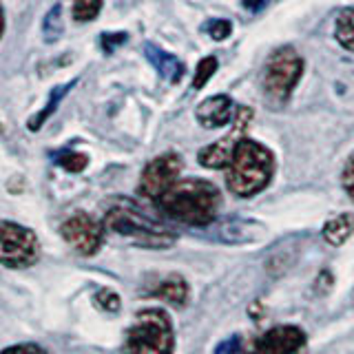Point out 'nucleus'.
<instances>
[{"instance_id": "obj_5", "label": "nucleus", "mask_w": 354, "mask_h": 354, "mask_svg": "<svg viewBox=\"0 0 354 354\" xmlns=\"http://www.w3.org/2000/svg\"><path fill=\"white\" fill-rule=\"evenodd\" d=\"M304 73V60L292 47H281L270 53L263 69V95L270 106L279 109L290 97L299 77Z\"/></svg>"}, {"instance_id": "obj_19", "label": "nucleus", "mask_w": 354, "mask_h": 354, "mask_svg": "<svg viewBox=\"0 0 354 354\" xmlns=\"http://www.w3.org/2000/svg\"><path fill=\"white\" fill-rule=\"evenodd\" d=\"M55 162H58L64 171H69V173H80L86 169V164H88V158L84 153H77V151H62L58 158H55Z\"/></svg>"}, {"instance_id": "obj_27", "label": "nucleus", "mask_w": 354, "mask_h": 354, "mask_svg": "<svg viewBox=\"0 0 354 354\" xmlns=\"http://www.w3.org/2000/svg\"><path fill=\"white\" fill-rule=\"evenodd\" d=\"M3 354H49V352L40 346H36V343H20V346L7 348Z\"/></svg>"}, {"instance_id": "obj_15", "label": "nucleus", "mask_w": 354, "mask_h": 354, "mask_svg": "<svg viewBox=\"0 0 354 354\" xmlns=\"http://www.w3.org/2000/svg\"><path fill=\"white\" fill-rule=\"evenodd\" d=\"M352 232H354V215L343 213L332 217L324 226V239L332 243V246H341V243H346L352 237Z\"/></svg>"}, {"instance_id": "obj_21", "label": "nucleus", "mask_w": 354, "mask_h": 354, "mask_svg": "<svg viewBox=\"0 0 354 354\" xmlns=\"http://www.w3.org/2000/svg\"><path fill=\"white\" fill-rule=\"evenodd\" d=\"M215 71H217V60L213 58V55H208V58H204L202 62L197 64L195 77H193V88H204Z\"/></svg>"}, {"instance_id": "obj_26", "label": "nucleus", "mask_w": 354, "mask_h": 354, "mask_svg": "<svg viewBox=\"0 0 354 354\" xmlns=\"http://www.w3.org/2000/svg\"><path fill=\"white\" fill-rule=\"evenodd\" d=\"M343 188H346V193L354 199V153L350 155L346 169H343Z\"/></svg>"}, {"instance_id": "obj_25", "label": "nucleus", "mask_w": 354, "mask_h": 354, "mask_svg": "<svg viewBox=\"0 0 354 354\" xmlns=\"http://www.w3.org/2000/svg\"><path fill=\"white\" fill-rule=\"evenodd\" d=\"M215 354H243V341H241V337L235 335V337L226 339L224 343H219Z\"/></svg>"}, {"instance_id": "obj_23", "label": "nucleus", "mask_w": 354, "mask_h": 354, "mask_svg": "<svg viewBox=\"0 0 354 354\" xmlns=\"http://www.w3.org/2000/svg\"><path fill=\"white\" fill-rule=\"evenodd\" d=\"M206 31H208V36L213 38V40H226L232 33V25H230L228 20H213L206 27Z\"/></svg>"}, {"instance_id": "obj_3", "label": "nucleus", "mask_w": 354, "mask_h": 354, "mask_svg": "<svg viewBox=\"0 0 354 354\" xmlns=\"http://www.w3.org/2000/svg\"><path fill=\"white\" fill-rule=\"evenodd\" d=\"M272 171V153L254 140H241L228 166L226 184L237 197H252L268 186Z\"/></svg>"}, {"instance_id": "obj_9", "label": "nucleus", "mask_w": 354, "mask_h": 354, "mask_svg": "<svg viewBox=\"0 0 354 354\" xmlns=\"http://www.w3.org/2000/svg\"><path fill=\"white\" fill-rule=\"evenodd\" d=\"M62 237L69 246L80 252V254H95L97 248L102 246V235H104V228L97 224L93 217H88L84 213H75L69 219L64 221L62 228Z\"/></svg>"}, {"instance_id": "obj_24", "label": "nucleus", "mask_w": 354, "mask_h": 354, "mask_svg": "<svg viewBox=\"0 0 354 354\" xmlns=\"http://www.w3.org/2000/svg\"><path fill=\"white\" fill-rule=\"evenodd\" d=\"M127 33L124 31H118V33H104L102 38H100V44H102V49L106 51V53H111V51H115L118 47H122V44L127 42Z\"/></svg>"}, {"instance_id": "obj_16", "label": "nucleus", "mask_w": 354, "mask_h": 354, "mask_svg": "<svg viewBox=\"0 0 354 354\" xmlns=\"http://www.w3.org/2000/svg\"><path fill=\"white\" fill-rule=\"evenodd\" d=\"M75 86V80L73 82H66V84H60V86H53V91H51V95H49V102H47V106H44L38 115H33V120H29V131H38L44 122H47L49 118H51V113L55 109H58V104H60V100L71 91V88Z\"/></svg>"}, {"instance_id": "obj_13", "label": "nucleus", "mask_w": 354, "mask_h": 354, "mask_svg": "<svg viewBox=\"0 0 354 354\" xmlns=\"http://www.w3.org/2000/svg\"><path fill=\"white\" fill-rule=\"evenodd\" d=\"M144 53H147V58H149V62L155 66V69L160 71V75L164 77V80H169V82H180L182 77H184V62L180 60V58H175L173 53H169V51H164V49H160V47H155V44H147L144 47Z\"/></svg>"}, {"instance_id": "obj_20", "label": "nucleus", "mask_w": 354, "mask_h": 354, "mask_svg": "<svg viewBox=\"0 0 354 354\" xmlns=\"http://www.w3.org/2000/svg\"><path fill=\"white\" fill-rule=\"evenodd\" d=\"M100 9H102V0H73V18L77 22L93 20Z\"/></svg>"}, {"instance_id": "obj_12", "label": "nucleus", "mask_w": 354, "mask_h": 354, "mask_svg": "<svg viewBox=\"0 0 354 354\" xmlns=\"http://www.w3.org/2000/svg\"><path fill=\"white\" fill-rule=\"evenodd\" d=\"M195 118L206 129H219L226 127L235 120V111H232V100L228 95H213L206 97L202 104L197 106Z\"/></svg>"}, {"instance_id": "obj_7", "label": "nucleus", "mask_w": 354, "mask_h": 354, "mask_svg": "<svg viewBox=\"0 0 354 354\" xmlns=\"http://www.w3.org/2000/svg\"><path fill=\"white\" fill-rule=\"evenodd\" d=\"M250 120H252V109L239 106L235 113V120H232L230 133L226 138L208 144L206 149L199 151V164L206 166V169H228L232 158H235L239 142L243 140V133H246V129L250 124Z\"/></svg>"}, {"instance_id": "obj_28", "label": "nucleus", "mask_w": 354, "mask_h": 354, "mask_svg": "<svg viewBox=\"0 0 354 354\" xmlns=\"http://www.w3.org/2000/svg\"><path fill=\"white\" fill-rule=\"evenodd\" d=\"M241 5L246 11H250V14H259V11L268 5V0H241Z\"/></svg>"}, {"instance_id": "obj_4", "label": "nucleus", "mask_w": 354, "mask_h": 354, "mask_svg": "<svg viewBox=\"0 0 354 354\" xmlns=\"http://www.w3.org/2000/svg\"><path fill=\"white\" fill-rule=\"evenodd\" d=\"M175 346L173 324L160 308H147L138 313L127 332L122 354H171Z\"/></svg>"}, {"instance_id": "obj_17", "label": "nucleus", "mask_w": 354, "mask_h": 354, "mask_svg": "<svg viewBox=\"0 0 354 354\" xmlns=\"http://www.w3.org/2000/svg\"><path fill=\"white\" fill-rule=\"evenodd\" d=\"M335 38L341 47L354 51V7L343 9L335 20Z\"/></svg>"}, {"instance_id": "obj_10", "label": "nucleus", "mask_w": 354, "mask_h": 354, "mask_svg": "<svg viewBox=\"0 0 354 354\" xmlns=\"http://www.w3.org/2000/svg\"><path fill=\"white\" fill-rule=\"evenodd\" d=\"M306 335L297 326H277L252 343L250 354H301Z\"/></svg>"}, {"instance_id": "obj_8", "label": "nucleus", "mask_w": 354, "mask_h": 354, "mask_svg": "<svg viewBox=\"0 0 354 354\" xmlns=\"http://www.w3.org/2000/svg\"><path fill=\"white\" fill-rule=\"evenodd\" d=\"M184 169V162L177 153H164L160 158L149 162L140 177V193L147 199H160L173 184L180 180V173Z\"/></svg>"}, {"instance_id": "obj_2", "label": "nucleus", "mask_w": 354, "mask_h": 354, "mask_svg": "<svg viewBox=\"0 0 354 354\" xmlns=\"http://www.w3.org/2000/svg\"><path fill=\"white\" fill-rule=\"evenodd\" d=\"M104 226L115 235L129 237L144 248H171L177 241L175 232L160 224L158 219L131 202V199H115L111 202L104 215Z\"/></svg>"}, {"instance_id": "obj_1", "label": "nucleus", "mask_w": 354, "mask_h": 354, "mask_svg": "<svg viewBox=\"0 0 354 354\" xmlns=\"http://www.w3.org/2000/svg\"><path fill=\"white\" fill-rule=\"evenodd\" d=\"M158 206L164 215L182 224L208 226L217 217L221 195L217 186L206 180H182L158 199Z\"/></svg>"}, {"instance_id": "obj_22", "label": "nucleus", "mask_w": 354, "mask_h": 354, "mask_svg": "<svg viewBox=\"0 0 354 354\" xmlns=\"http://www.w3.org/2000/svg\"><path fill=\"white\" fill-rule=\"evenodd\" d=\"M95 304L104 310V313H118L120 310V297L113 290H106L102 288L97 295H95Z\"/></svg>"}, {"instance_id": "obj_11", "label": "nucleus", "mask_w": 354, "mask_h": 354, "mask_svg": "<svg viewBox=\"0 0 354 354\" xmlns=\"http://www.w3.org/2000/svg\"><path fill=\"white\" fill-rule=\"evenodd\" d=\"M213 235L224 243H254L268 235V228L257 219L228 217L224 221H219V224H215Z\"/></svg>"}, {"instance_id": "obj_18", "label": "nucleus", "mask_w": 354, "mask_h": 354, "mask_svg": "<svg viewBox=\"0 0 354 354\" xmlns=\"http://www.w3.org/2000/svg\"><path fill=\"white\" fill-rule=\"evenodd\" d=\"M62 31H64V25H62V5H53L47 16L42 20V38L47 44H53L62 38Z\"/></svg>"}, {"instance_id": "obj_6", "label": "nucleus", "mask_w": 354, "mask_h": 354, "mask_svg": "<svg viewBox=\"0 0 354 354\" xmlns=\"http://www.w3.org/2000/svg\"><path fill=\"white\" fill-rule=\"evenodd\" d=\"M0 237H3V248H0V259L7 268H29L40 257V243L36 232L14 224V221H3L0 226Z\"/></svg>"}, {"instance_id": "obj_14", "label": "nucleus", "mask_w": 354, "mask_h": 354, "mask_svg": "<svg viewBox=\"0 0 354 354\" xmlns=\"http://www.w3.org/2000/svg\"><path fill=\"white\" fill-rule=\"evenodd\" d=\"M153 297L162 299V301H169L173 306H184L188 299V283L182 279V277L171 274L158 283V288L153 290Z\"/></svg>"}]
</instances>
